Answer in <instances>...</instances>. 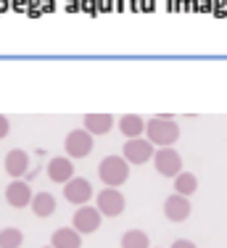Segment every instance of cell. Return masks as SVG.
<instances>
[{
	"label": "cell",
	"mask_w": 227,
	"mask_h": 248,
	"mask_svg": "<svg viewBox=\"0 0 227 248\" xmlns=\"http://www.w3.org/2000/svg\"><path fill=\"white\" fill-rule=\"evenodd\" d=\"M98 177L106 182V187H122L130 180V164L122 156H106L98 164Z\"/></svg>",
	"instance_id": "7a4b0ae2"
},
{
	"label": "cell",
	"mask_w": 227,
	"mask_h": 248,
	"mask_svg": "<svg viewBox=\"0 0 227 248\" xmlns=\"http://www.w3.org/2000/svg\"><path fill=\"white\" fill-rule=\"evenodd\" d=\"M198 190V177H195L193 172H180L175 177V193L182 198L193 196V193Z\"/></svg>",
	"instance_id": "e0dca14e"
},
{
	"label": "cell",
	"mask_w": 227,
	"mask_h": 248,
	"mask_svg": "<svg viewBox=\"0 0 227 248\" xmlns=\"http://www.w3.org/2000/svg\"><path fill=\"white\" fill-rule=\"evenodd\" d=\"M119 129H122V135L127 140L143 138V132H146V119H143L140 114H124L122 119H119Z\"/></svg>",
	"instance_id": "9a60e30c"
},
{
	"label": "cell",
	"mask_w": 227,
	"mask_h": 248,
	"mask_svg": "<svg viewBox=\"0 0 227 248\" xmlns=\"http://www.w3.org/2000/svg\"><path fill=\"white\" fill-rule=\"evenodd\" d=\"M146 140L153 148L156 145L159 148H172L180 140V127H177V122L169 114H159L146 122Z\"/></svg>",
	"instance_id": "6da1fadb"
},
{
	"label": "cell",
	"mask_w": 227,
	"mask_h": 248,
	"mask_svg": "<svg viewBox=\"0 0 227 248\" xmlns=\"http://www.w3.org/2000/svg\"><path fill=\"white\" fill-rule=\"evenodd\" d=\"M100 219H103V217H100V211L95 209V206H80V209L74 211V217H71V227L80 235H90L100 227Z\"/></svg>",
	"instance_id": "ba28073f"
},
{
	"label": "cell",
	"mask_w": 227,
	"mask_h": 248,
	"mask_svg": "<svg viewBox=\"0 0 227 248\" xmlns=\"http://www.w3.org/2000/svg\"><path fill=\"white\" fill-rule=\"evenodd\" d=\"M172 248H198L193 243V240H175V243H172Z\"/></svg>",
	"instance_id": "44dd1931"
},
{
	"label": "cell",
	"mask_w": 227,
	"mask_h": 248,
	"mask_svg": "<svg viewBox=\"0 0 227 248\" xmlns=\"http://www.w3.org/2000/svg\"><path fill=\"white\" fill-rule=\"evenodd\" d=\"M190 211H193V206H190V201L188 198H182V196H169L164 201V217L169 222H185L190 217Z\"/></svg>",
	"instance_id": "7c38bea8"
},
{
	"label": "cell",
	"mask_w": 227,
	"mask_h": 248,
	"mask_svg": "<svg viewBox=\"0 0 227 248\" xmlns=\"http://www.w3.org/2000/svg\"><path fill=\"white\" fill-rule=\"evenodd\" d=\"M153 167L161 177H177L182 172V156L175 148H159L153 153Z\"/></svg>",
	"instance_id": "5b68a950"
},
{
	"label": "cell",
	"mask_w": 227,
	"mask_h": 248,
	"mask_svg": "<svg viewBox=\"0 0 227 248\" xmlns=\"http://www.w3.org/2000/svg\"><path fill=\"white\" fill-rule=\"evenodd\" d=\"M32 187H29L27 180H11L8 187H5V201H8L14 209H27L32 203Z\"/></svg>",
	"instance_id": "9c48e42d"
},
{
	"label": "cell",
	"mask_w": 227,
	"mask_h": 248,
	"mask_svg": "<svg viewBox=\"0 0 227 248\" xmlns=\"http://www.w3.org/2000/svg\"><path fill=\"white\" fill-rule=\"evenodd\" d=\"M82 124H85L82 129L90 132L93 138H95V135H109L111 127H114V116L111 114H100V111H98V114H85V122H82Z\"/></svg>",
	"instance_id": "4fadbf2b"
},
{
	"label": "cell",
	"mask_w": 227,
	"mask_h": 248,
	"mask_svg": "<svg viewBox=\"0 0 227 248\" xmlns=\"http://www.w3.org/2000/svg\"><path fill=\"white\" fill-rule=\"evenodd\" d=\"M153 153H156V148H153L146 138H135V140H127V143H124L122 158L127 164H146L153 158Z\"/></svg>",
	"instance_id": "8992f818"
},
{
	"label": "cell",
	"mask_w": 227,
	"mask_h": 248,
	"mask_svg": "<svg viewBox=\"0 0 227 248\" xmlns=\"http://www.w3.org/2000/svg\"><path fill=\"white\" fill-rule=\"evenodd\" d=\"M48 177H50L56 185H66V182L74 177V161L66 156H56L48 161Z\"/></svg>",
	"instance_id": "8fae6325"
},
{
	"label": "cell",
	"mask_w": 227,
	"mask_h": 248,
	"mask_svg": "<svg viewBox=\"0 0 227 248\" xmlns=\"http://www.w3.org/2000/svg\"><path fill=\"white\" fill-rule=\"evenodd\" d=\"M8 132H11V119L5 114H0V140L8 138Z\"/></svg>",
	"instance_id": "ffe728a7"
},
{
	"label": "cell",
	"mask_w": 227,
	"mask_h": 248,
	"mask_svg": "<svg viewBox=\"0 0 227 248\" xmlns=\"http://www.w3.org/2000/svg\"><path fill=\"white\" fill-rule=\"evenodd\" d=\"M122 248H151V238L143 230H127L122 235Z\"/></svg>",
	"instance_id": "ac0fdd59"
},
{
	"label": "cell",
	"mask_w": 227,
	"mask_h": 248,
	"mask_svg": "<svg viewBox=\"0 0 227 248\" xmlns=\"http://www.w3.org/2000/svg\"><path fill=\"white\" fill-rule=\"evenodd\" d=\"M24 232L19 227H3L0 230V248H21Z\"/></svg>",
	"instance_id": "d6986e66"
},
{
	"label": "cell",
	"mask_w": 227,
	"mask_h": 248,
	"mask_svg": "<svg viewBox=\"0 0 227 248\" xmlns=\"http://www.w3.org/2000/svg\"><path fill=\"white\" fill-rule=\"evenodd\" d=\"M43 248H53V246H43Z\"/></svg>",
	"instance_id": "7402d4cb"
},
{
	"label": "cell",
	"mask_w": 227,
	"mask_h": 248,
	"mask_svg": "<svg viewBox=\"0 0 227 248\" xmlns=\"http://www.w3.org/2000/svg\"><path fill=\"white\" fill-rule=\"evenodd\" d=\"M95 201H98L95 209L100 211V217H119L127 209V201H124L122 190H116V187H103V190L95 196Z\"/></svg>",
	"instance_id": "277c9868"
},
{
	"label": "cell",
	"mask_w": 227,
	"mask_h": 248,
	"mask_svg": "<svg viewBox=\"0 0 227 248\" xmlns=\"http://www.w3.org/2000/svg\"><path fill=\"white\" fill-rule=\"evenodd\" d=\"M64 198H66L69 203H74L77 209H80V206H87V201L93 198L90 180H85V177H71L66 185H64Z\"/></svg>",
	"instance_id": "52a82bcc"
},
{
	"label": "cell",
	"mask_w": 227,
	"mask_h": 248,
	"mask_svg": "<svg viewBox=\"0 0 227 248\" xmlns=\"http://www.w3.org/2000/svg\"><path fill=\"white\" fill-rule=\"evenodd\" d=\"M64 151H66V158H87L93 153V135L85 132V129H71L64 140Z\"/></svg>",
	"instance_id": "3957f363"
},
{
	"label": "cell",
	"mask_w": 227,
	"mask_h": 248,
	"mask_svg": "<svg viewBox=\"0 0 227 248\" xmlns=\"http://www.w3.org/2000/svg\"><path fill=\"white\" fill-rule=\"evenodd\" d=\"M29 209H32L34 217H40V219H48V217H53V211H56V198H53L50 193H34V196H32V203H29Z\"/></svg>",
	"instance_id": "2e32d148"
},
{
	"label": "cell",
	"mask_w": 227,
	"mask_h": 248,
	"mask_svg": "<svg viewBox=\"0 0 227 248\" xmlns=\"http://www.w3.org/2000/svg\"><path fill=\"white\" fill-rule=\"evenodd\" d=\"M3 167H5V174H11L14 180H24L27 172H29V153L21 151V148L8 151V153H5Z\"/></svg>",
	"instance_id": "30bf717a"
},
{
	"label": "cell",
	"mask_w": 227,
	"mask_h": 248,
	"mask_svg": "<svg viewBox=\"0 0 227 248\" xmlns=\"http://www.w3.org/2000/svg\"><path fill=\"white\" fill-rule=\"evenodd\" d=\"M50 246L53 248H82V235L74 227H58L50 235Z\"/></svg>",
	"instance_id": "5bb4252c"
}]
</instances>
